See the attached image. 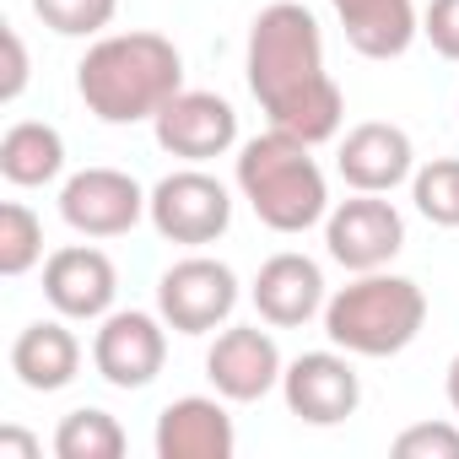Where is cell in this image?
<instances>
[{
  "label": "cell",
  "mask_w": 459,
  "mask_h": 459,
  "mask_svg": "<svg viewBox=\"0 0 459 459\" xmlns=\"http://www.w3.org/2000/svg\"><path fill=\"white\" fill-rule=\"evenodd\" d=\"M244 71H249V92L260 98L276 130L308 146H325L341 135L346 92L325 65V28L303 0H271L249 22Z\"/></svg>",
  "instance_id": "6da1fadb"
},
{
  "label": "cell",
  "mask_w": 459,
  "mask_h": 459,
  "mask_svg": "<svg viewBox=\"0 0 459 459\" xmlns=\"http://www.w3.org/2000/svg\"><path fill=\"white\" fill-rule=\"evenodd\" d=\"M76 92H82L87 114H98L103 125L157 119L162 103H173L184 92V55L173 39H162L152 28L103 33L76 65Z\"/></svg>",
  "instance_id": "7a4b0ae2"
},
{
  "label": "cell",
  "mask_w": 459,
  "mask_h": 459,
  "mask_svg": "<svg viewBox=\"0 0 459 459\" xmlns=\"http://www.w3.org/2000/svg\"><path fill=\"white\" fill-rule=\"evenodd\" d=\"M233 184L249 200V211L281 238H298V233H308V227H319L330 216V184H325V168H319L314 146L276 130V125L238 146Z\"/></svg>",
  "instance_id": "3957f363"
},
{
  "label": "cell",
  "mask_w": 459,
  "mask_h": 459,
  "mask_svg": "<svg viewBox=\"0 0 459 459\" xmlns=\"http://www.w3.org/2000/svg\"><path fill=\"white\" fill-rule=\"evenodd\" d=\"M330 346L351 357H400L427 325V292L394 271H362L325 303Z\"/></svg>",
  "instance_id": "277c9868"
},
{
  "label": "cell",
  "mask_w": 459,
  "mask_h": 459,
  "mask_svg": "<svg viewBox=\"0 0 459 459\" xmlns=\"http://www.w3.org/2000/svg\"><path fill=\"white\" fill-rule=\"evenodd\" d=\"M146 216L157 227V238L184 244V249H205V244H216L227 227H233V195H227V184L216 173L189 162V168H178V173L152 184Z\"/></svg>",
  "instance_id": "5b68a950"
},
{
  "label": "cell",
  "mask_w": 459,
  "mask_h": 459,
  "mask_svg": "<svg viewBox=\"0 0 459 459\" xmlns=\"http://www.w3.org/2000/svg\"><path fill=\"white\" fill-rule=\"evenodd\" d=\"M238 298L244 292H238L233 265H221L211 255H189V260L168 265L162 281H157V314L168 319L173 335H211V330H221L227 319H233Z\"/></svg>",
  "instance_id": "8992f818"
},
{
  "label": "cell",
  "mask_w": 459,
  "mask_h": 459,
  "mask_svg": "<svg viewBox=\"0 0 459 459\" xmlns=\"http://www.w3.org/2000/svg\"><path fill=\"white\" fill-rule=\"evenodd\" d=\"M405 249V216L384 200V195H362L351 189V200L330 205L325 216V255L362 276V271H389V260Z\"/></svg>",
  "instance_id": "52a82bcc"
},
{
  "label": "cell",
  "mask_w": 459,
  "mask_h": 459,
  "mask_svg": "<svg viewBox=\"0 0 459 459\" xmlns=\"http://www.w3.org/2000/svg\"><path fill=\"white\" fill-rule=\"evenodd\" d=\"M168 362V319L146 308H114L98 319L92 335V368L114 389H146L157 384Z\"/></svg>",
  "instance_id": "ba28073f"
},
{
  "label": "cell",
  "mask_w": 459,
  "mask_h": 459,
  "mask_svg": "<svg viewBox=\"0 0 459 459\" xmlns=\"http://www.w3.org/2000/svg\"><path fill=\"white\" fill-rule=\"evenodd\" d=\"M287 357L271 330L260 325H221V335L205 351V378L227 405H255L271 389H281Z\"/></svg>",
  "instance_id": "9c48e42d"
},
{
  "label": "cell",
  "mask_w": 459,
  "mask_h": 459,
  "mask_svg": "<svg viewBox=\"0 0 459 459\" xmlns=\"http://www.w3.org/2000/svg\"><path fill=\"white\" fill-rule=\"evenodd\" d=\"M152 189H141L119 168H82L60 184V216L82 238H125L146 216Z\"/></svg>",
  "instance_id": "30bf717a"
},
{
  "label": "cell",
  "mask_w": 459,
  "mask_h": 459,
  "mask_svg": "<svg viewBox=\"0 0 459 459\" xmlns=\"http://www.w3.org/2000/svg\"><path fill=\"white\" fill-rule=\"evenodd\" d=\"M281 400L298 421L308 427H341L346 416H357L362 405V378L351 368V351L330 346V351H303L287 362L281 373Z\"/></svg>",
  "instance_id": "8fae6325"
},
{
  "label": "cell",
  "mask_w": 459,
  "mask_h": 459,
  "mask_svg": "<svg viewBox=\"0 0 459 459\" xmlns=\"http://www.w3.org/2000/svg\"><path fill=\"white\" fill-rule=\"evenodd\" d=\"M152 135L178 162H211L238 146V108L216 92L184 87L173 103H162V114L152 119Z\"/></svg>",
  "instance_id": "7c38bea8"
},
{
  "label": "cell",
  "mask_w": 459,
  "mask_h": 459,
  "mask_svg": "<svg viewBox=\"0 0 459 459\" xmlns=\"http://www.w3.org/2000/svg\"><path fill=\"white\" fill-rule=\"evenodd\" d=\"M44 298L60 319L71 325H98L103 314H114L119 298V271L103 249L92 244H65L44 260Z\"/></svg>",
  "instance_id": "4fadbf2b"
},
{
  "label": "cell",
  "mask_w": 459,
  "mask_h": 459,
  "mask_svg": "<svg viewBox=\"0 0 459 459\" xmlns=\"http://www.w3.org/2000/svg\"><path fill=\"white\" fill-rule=\"evenodd\" d=\"M335 173L346 178V189H362V195H389L400 184H411L416 173V146L400 125L389 119H362L341 135L335 146Z\"/></svg>",
  "instance_id": "5bb4252c"
},
{
  "label": "cell",
  "mask_w": 459,
  "mask_h": 459,
  "mask_svg": "<svg viewBox=\"0 0 459 459\" xmlns=\"http://www.w3.org/2000/svg\"><path fill=\"white\" fill-rule=\"evenodd\" d=\"M249 303H255L260 325H271V330H298V325H308L314 314H325L330 287H325L319 260H308V255H298V249H281V255H271V260L260 265V276H255V287H249Z\"/></svg>",
  "instance_id": "9a60e30c"
},
{
  "label": "cell",
  "mask_w": 459,
  "mask_h": 459,
  "mask_svg": "<svg viewBox=\"0 0 459 459\" xmlns=\"http://www.w3.org/2000/svg\"><path fill=\"white\" fill-rule=\"evenodd\" d=\"M157 459H233L238 432L221 394H184L157 416Z\"/></svg>",
  "instance_id": "2e32d148"
},
{
  "label": "cell",
  "mask_w": 459,
  "mask_h": 459,
  "mask_svg": "<svg viewBox=\"0 0 459 459\" xmlns=\"http://www.w3.org/2000/svg\"><path fill=\"white\" fill-rule=\"evenodd\" d=\"M12 373L33 394H60L65 384H76V373H82V341H76L71 319H33L12 341Z\"/></svg>",
  "instance_id": "e0dca14e"
},
{
  "label": "cell",
  "mask_w": 459,
  "mask_h": 459,
  "mask_svg": "<svg viewBox=\"0 0 459 459\" xmlns=\"http://www.w3.org/2000/svg\"><path fill=\"white\" fill-rule=\"evenodd\" d=\"M330 6H335L346 44L362 60H400L421 33L416 0H330Z\"/></svg>",
  "instance_id": "ac0fdd59"
},
{
  "label": "cell",
  "mask_w": 459,
  "mask_h": 459,
  "mask_svg": "<svg viewBox=\"0 0 459 459\" xmlns=\"http://www.w3.org/2000/svg\"><path fill=\"white\" fill-rule=\"evenodd\" d=\"M65 173V135L44 119H22L0 135V178L17 189H44Z\"/></svg>",
  "instance_id": "d6986e66"
},
{
  "label": "cell",
  "mask_w": 459,
  "mask_h": 459,
  "mask_svg": "<svg viewBox=\"0 0 459 459\" xmlns=\"http://www.w3.org/2000/svg\"><path fill=\"white\" fill-rule=\"evenodd\" d=\"M55 454L60 459H119L125 454V427H119V416H108L98 405H76L55 427Z\"/></svg>",
  "instance_id": "ffe728a7"
},
{
  "label": "cell",
  "mask_w": 459,
  "mask_h": 459,
  "mask_svg": "<svg viewBox=\"0 0 459 459\" xmlns=\"http://www.w3.org/2000/svg\"><path fill=\"white\" fill-rule=\"evenodd\" d=\"M44 260V221L33 205L22 200H6L0 205V276H28L33 265Z\"/></svg>",
  "instance_id": "44dd1931"
},
{
  "label": "cell",
  "mask_w": 459,
  "mask_h": 459,
  "mask_svg": "<svg viewBox=\"0 0 459 459\" xmlns=\"http://www.w3.org/2000/svg\"><path fill=\"white\" fill-rule=\"evenodd\" d=\"M411 200L432 227H459V157H432L411 173Z\"/></svg>",
  "instance_id": "7402d4cb"
},
{
  "label": "cell",
  "mask_w": 459,
  "mask_h": 459,
  "mask_svg": "<svg viewBox=\"0 0 459 459\" xmlns=\"http://www.w3.org/2000/svg\"><path fill=\"white\" fill-rule=\"evenodd\" d=\"M33 12L60 39H103V28L119 17V0H33Z\"/></svg>",
  "instance_id": "603a6c76"
},
{
  "label": "cell",
  "mask_w": 459,
  "mask_h": 459,
  "mask_svg": "<svg viewBox=\"0 0 459 459\" xmlns=\"http://www.w3.org/2000/svg\"><path fill=\"white\" fill-rule=\"evenodd\" d=\"M394 459H459V421H416L389 443Z\"/></svg>",
  "instance_id": "cb8c5ba5"
},
{
  "label": "cell",
  "mask_w": 459,
  "mask_h": 459,
  "mask_svg": "<svg viewBox=\"0 0 459 459\" xmlns=\"http://www.w3.org/2000/svg\"><path fill=\"white\" fill-rule=\"evenodd\" d=\"M421 39H427L443 60H459V0H427V12H421Z\"/></svg>",
  "instance_id": "d4e9b609"
},
{
  "label": "cell",
  "mask_w": 459,
  "mask_h": 459,
  "mask_svg": "<svg viewBox=\"0 0 459 459\" xmlns=\"http://www.w3.org/2000/svg\"><path fill=\"white\" fill-rule=\"evenodd\" d=\"M0 44H6V82H0V103H17L28 92V44L17 28L0 33Z\"/></svg>",
  "instance_id": "484cf974"
},
{
  "label": "cell",
  "mask_w": 459,
  "mask_h": 459,
  "mask_svg": "<svg viewBox=\"0 0 459 459\" xmlns=\"http://www.w3.org/2000/svg\"><path fill=\"white\" fill-rule=\"evenodd\" d=\"M0 459H39V437L22 427H0Z\"/></svg>",
  "instance_id": "4316f807"
},
{
  "label": "cell",
  "mask_w": 459,
  "mask_h": 459,
  "mask_svg": "<svg viewBox=\"0 0 459 459\" xmlns=\"http://www.w3.org/2000/svg\"><path fill=\"white\" fill-rule=\"evenodd\" d=\"M443 389H448V411H454V421H459V357L448 362V378H443Z\"/></svg>",
  "instance_id": "83f0119b"
}]
</instances>
